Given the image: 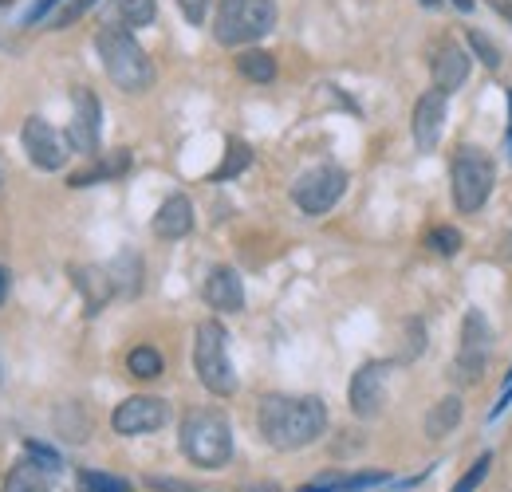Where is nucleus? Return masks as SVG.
Here are the masks:
<instances>
[{
    "label": "nucleus",
    "mask_w": 512,
    "mask_h": 492,
    "mask_svg": "<svg viewBox=\"0 0 512 492\" xmlns=\"http://www.w3.org/2000/svg\"><path fill=\"white\" fill-rule=\"evenodd\" d=\"M256 426L260 437L280 453L308 449L327 430V406L316 394H268L256 406Z\"/></svg>",
    "instance_id": "f257e3e1"
},
{
    "label": "nucleus",
    "mask_w": 512,
    "mask_h": 492,
    "mask_svg": "<svg viewBox=\"0 0 512 492\" xmlns=\"http://www.w3.org/2000/svg\"><path fill=\"white\" fill-rule=\"evenodd\" d=\"M95 48H99V60H103L107 75H111V83H115L119 91L142 95V91L154 87V63H150V56L138 48V40L130 36L127 28H119V24L99 28Z\"/></svg>",
    "instance_id": "f03ea898"
},
{
    "label": "nucleus",
    "mask_w": 512,
    "mask_h": 492,
    "mask_svg": "<svg viewBox=\"0 0 512 492\" xmlns=\"http://www.w3.org/2000/svg\"><path fill=\"white\" fill-rule=\"evenodd\" d=\"M178 441H182L186 461H193L197 469H225L233 461V430L221 410H209V406L190 410L182 418Z\"/></svg>",
    "instance_id": "7ed1b4c3"
},
{
    "label": "nucleus",
    "mask_w": 512,
    "mask_h": 492,
    "mask_svg": "<svg viewBox=\"0 0 512 492\" xmlns=\"http://www.w3.org/2000/svg\"><path fill=\"white\" fill-rule=\"evenodd\" d=\"M276 28V4L272 0H221L213 16V36L225 48H245L264 40Z\"/></svg>",
    "instance_id": "20e7f679"
},
{
    "label": "nucleus",
    "mask_w": 512,
    "mask_h": 492,
    "mask_svg": "<svg viewBox=\"0 0 512 492\" xmlns=\"http://www.w3.org/2000/svg\"><path fill=\"white\" fill-rule=\"evenodd\" d=\"M193 370L209 394L225 398L237 390V370L229 363V339H225V327L217 319H205L193 331Z\"/></svg>",
    "instance_id": "39448f33"
},
{
    "label": "nucleus",
    "mask_w": 512,
    "mask_h": 492,
    "mask_svg": "<svg viewBox=\"0 0 512 492\" xmlns=\"http://www.w3.org/2000/svg\"><path fill=\"white\" fill-rule=\"evenodd\" d=\"M493 178H497V166L493 158L481 150V146H461L453 154V166H449V185H453V205L461 213H477L489 193H493Z\"/></svg>",
    "instance_id": "423d86ee"
},
{
    "label": "nucleus",
    "mask_w": 512,
    "mask_h": 492,
    "mask_svg": "<svg viewBox=\"0 0 512 492\" xmlns=\"http://www.w3.org/2000/svg\"><path fill=\"white\" fill-rule=\"evenodd\" d=\"M343 193H347V170L343 166H316V170L300 174V182L292 185V201L308 217H323L327 209H335Z\"/></svg>",
    "instance_id": "0eeeda50"
},
{
    "label": "nucleus",
    "mask_w": 512,
    "mask_h": 492,
    "mask_svg": "<svg viewBox=\"0 0 512 492\" xmlns=\"http://www.w3.org/2000/svg\"><path fill=\"white\" fill-rule=\"evenodd\" d=\"M489 347H493V335H489V323L481 311H469L465 323H461V351H457V382L473 386L485 378L489 367Z\"/></svg>",
    "instance_id": "6e6552de"
},
{
    "label": "nucleus",
    "mask_w": 512,
    "mask_h": 492,
    "mask_svg": "<svg viewBox=\"0 0 512 492\" xmlns=\"http://www.w3.org/2000/svg\"><path fill=\"white\" fill-rule=\"evenodd\" d=\"M170 422V406L158 394H134L127 402H119V410L111 414V426L123 437H142V433L162 430Z\"/></svg>",
    "instance_id": "1a4fd4ad"
},
{
    "label": "nucleus",
    "mask_w": 512,
    "mask_h": 492,
    "mask_svg": "<svg viewBox=\"0 0 512 492\" xmlns=\"http://www.w3.org/2000/svg\"><path fill=\"white\" fill-rule=\"evenodd\" d=\"M20 142H24V150H28V158L40 166V170H64L67 162V138L56 130V126L48 123V119H40V115H32L28 123H24V134H20Z\"/></svg>",
    "instance_id": "9d476101"
},
{
    "label": "nucleus",
    "mask_w": 512,
    "mask_h": 492,
    "mask_svg": "<svg viewBox=\"0 0 512 492\" xmlns=\"http://www.w3.org/2000/svg\"><path fill=\"white\" fill-rule=\"evenodd\" d=\"M386 374H390V363H367V367L355 370L351 390H347V398H351V414H355V418L371 422V418H379V414H383Z\"/></svg>",
    "instance_id": "9b49d317"
},
{
    "label": "nucleus",
    "mask_w": 512,
    "mask_h": 492,
    "mask_svg": "<svg viewBox=\"0 0 512 492\" xmlns=\"http://www.w3.org/2000/svg\"><path fill=\"white\" fill-rule=\"evenodd\" d=\"M430 75H434V91H442V95L461 91L469 79V52L457 40H442L430 56Z\"/></svg>",
    "instance_id": "f8f14e48"
},
{
    "label": "nucleus",
    "mask_w": 512,
    "mask_h": 492,
    "mask_svg": "<svg viewBox=\"0 0 512 492\" xmlns=\"http://www.w3.org/2000/svg\"><path fill=\"white\" fill-rule=\"evenodd\" d=\"M99 99L91 91H75V115H71V126H67V146L79 150V154H95L99 150Z\"/></svg>",
    "instance_id": "ddd939ff"
},
{
    "label": "nucleus",
    "mask_w": 512,
    "mask_h": 492,
    "mask_svg": "<svg viewBox=\"0 0 512 492\" xmlns=\"http://www.w3.org/2000/svg\"><path fill=\"white\" fill-rule=\"evenodd\" d=\"M201 296H205V304L213 311H245V284H241V276L229 268V264H217V268H209V276H205V284H201Z\"/></svg>",
    "instance_id": "4468645a"
},
{
    "label": "nucleus",
    "mask_w": 512,
    "mask_h": 492,
    "mask_svg": "<svg viewBox=\"0 0 512 492\" xmlns=\"http://www.w3.org/2000/svg\"><path fill=\"white\" fill-rule=\"evenodd\" d=\"M442 130H446V95L426 91L414 103V142H418V150H434L442 142Z\"/></svg>",
    "instance_id": "2eb2a0df"
},
{
    "label": "nucleus",
    "mask_w": 512,
    "mask_h": 492,
    "mask_svg": "<svg viewBox=\"0 0 512 492\" xmlns=\"http://www.w3.org/2000/svg\"><path fill=\"white\" fill-rule=\"evenodd\" d=\"M193 233V205L186 193H170L162 209L154 213V237L162 241H182Z\"/></svg>",
    "instance_id": "dca6fc26"
},
{
    "label": "nucleus",
    "mask_w": 512,
    "mask_h": 492,
    "mask_svg": "<svg viewBox=\"0 0 512 492\" xmlns=\"http://www.w3.org/2000/svg\"><path fill=\"white\" fill-rule=\"evenodd\" d=\"M390 477L379 473V469H371V473H327L320 481H312V485H304L300 492H367L375 489V485H386Z\"/></svg>",
    "instance_id": "f3484780"
},
{
    "label": "nucleus",
    "mask_w": 512,
    "mask_h": 492,
    "mask_svg": "<svg viewBox=\"0 0 512 492\" xmlns=\"http://www.w3.org/2000/svg\"><path fill=\"white\" fill-rule=\"evenodd\" d=\"M71 280L83 288V300H87V311H91V315L115 296L111 276H107L103 268H71Z\"/></svg>",
    "instance_id": "a211bd4d"
},
{
    "label": "nucleus",
    "mask_w": 512,
    "mask_h": 492,
    "mask_svg": "<svg viewBox=\"0 0 512 492\" xmlns=\"http://www.w3.org/2000/svg\"><path fill=\"white\" fill-rule=\"evenodd\" d=\"M0 492H52L48 485V473L36 465V461H16L4 477V489Z\"/></svg>",
    "instance_id": "6ab92c4d"
},
{
    "label": "nucleus",
    "mask_w": 512,
    "mask_h": 492,
    "mask_svg": "<svg viewBox=\"0 0 512 492\" xmlns=\"http://www.w3.org/2000/svg\"><path fill=\"white\" fill-rule=\"evenodd\" d=\"M457 422H461V398H457V394H446V398L434 402V410L426 414V437L442 441L449 430H457Z\"/></svg>",
    "instance_id": "aec40b11"
},
{
    "label": "nucleus",
    "mask_w": 512,
    "mask_h": 492,
    "mask_svg": "<svg viewBox=\"0 0 512 492\" xmlns=\"http://www.w3.org/2000/svg\"><path fill=\"white\" fill-rule=\"evenodd\" d=\"M107 276H111V288H115L119 296H134V292L142 288V260H138L134 252H123V256L107 268Z\"/></svg>",
    "instance_id": "412c9836"
},
{
    "label": "nucleus",
    "mask_w": 512,
    "mask_h": 492,
    "mask_svg": "<svg viewBox=\"0 0 512 492\" xmlns=\"http://www.w3.org/2000/svg\"><path fill=\"white\" fill-rule=\"evenodd\" d=\"M249 166H253V150H249L241 138H229V146H225V162L213 170V182H229V178H241Z\"/></svg>",
    "instance_id": "4be33fe9"
},
{
    "label": "nucleus",
    "mask_w": 512,
    "mask_h": 492,
    "mask_svg": "<svg viewBox=\"0 0 512 492\" xmlns=\"http://www.w3.org/2000/svg\"><path fill=\"white\" fill-rule=\"evenodd\" d=\"M237 71L249 79V83H272L276 79V60L268 56V52H260V48H253V52H241L237 56Z\"/></svg>",
    "instance_id": "5701e85b"
},
{
    "label": "nucleus",
    "mask_w": 512,
    "mask_h": 492,
    "mask_svg": "<svg viewBox=\"0 0 512 492\" xmlns=\"http://www.w3.org/2000/svg\"><path fill=\"white\" fill-rule=\"evenodd\" d=\"M154 16H158V8H154V0H115V20H119V28H146V24H154Z\"/></svg>",
    "instance_id": "b1692460"
},
{
    "label": "nucleus",
    "mask_w": 512,
    "mask_h": 492,
    "mask_svg": "<svg viewBox=\"0 0 512 492\" xmlns=\"http://www.w3.org/2000/svg\"><path fill=\"white\" fill-rule=\"evenodd\" d=\"M162 355L154 351V347H134L127 355V370L134 374V378H142V382H150V378H158L162 374Z\"/></svg>",
    "instance_id": "393cba45"
},
{
    "label": "nucleus",
    "mask_w": 512,
    "mask_h": 492,
    "mask_svg": "<svg viewBox=\"0 0 512 492\" xmlns=\"http://www.w3.org/2000/svg\"><path fill=\"white\" fill-rule=\"evenodd\" d=\"M79 492H130V485L123 481V477L83 469V473H79Z\"/></svg>",
    "instance_id": "a878e982"
},
{
    "label": "nucleus",
    "mask_w": 512,
    "mask_h": 492,
    "mask_svg": "<svg viewBox=\"0 0 512 492\" xmlns=\"http://www.w3.org/2000/svg\"><path fill=\"white\" fill-rule=\"evenodd\" d=\"M489 461H493V457H489V453H481V457H477V461L465 469V477L453 485V492H477V485L489 477Z\"/></svg>",
    "instance_id": "bb28decb"
},
{
    "label": "nucleus",
    "mask_w": 512,
    "mask_h": 492,
    "mask_svg": "<svg viewBox=\"0 0 512 492\" xmlns=\"http://www.w3.org/2000/svg\"><path fill=\"white\" fill-rule=\"evenodd\" d=\"M426 241H430V248H434V252L453 256V252L461 248V233H457L453 225H438V229H430V237H426Z\"/></svg>",
    "instance_id": "cd10ccee"
},
{
    "label": "nucleus",
    "mask_w": 512,
    "mask_h": 492,
    "mask_svg": "<svg viewBox=\"0 0 512 492\" xmlns=\"http://www.w3.org/2000/svg\"><path fill=\"white\" fill-rule=\"evenodd\" d=\"M24 449H28V461H36L44 473H56V469H60V453H56V449H48V445H40V441H28Z\"/></svg>",
    "instance_id": "c85d7f7f"
},
{
    "label": "nucleus",
    "mask_w": 512,
    "mask_h": 492,
    "mask_svg": "<svg viewBox=\"0 0 512 492\" xmlns=\"http://www.w3.org/2000/svg\"><path fill=\"white\" fill-rule=\"evenodd\" d=\"M91 4H95V0H67L64 8L56 12V20H52V24H56V28H67V24H75V20H79V16H83Z\"/></svg>",
    "instance_id": "c756f323"
},
{
    "label": "nucleus",
    "mask_w": 512,
    "mask_h": 492,
    "mask_svg": "<svg viewBox=\"0 0 512 492\" xmlns=\"http://www.w3.org/2000/svg\"><path fill=\"white\" fill-rule=\"evenodd\" d=\"M469 44L477 48V56L485 60V67H497V63H501V52L489 44V36H481V32H469Z\"/></svg>",
    "instance_id": "7c9ffc66"
},
{
    "label": "nucleus",
    "mask_w": 512,
    "mask_h": 492,
    "mask_svg": "<svg viewBox=\"0 0 512 492\" xmlns=\"http://www.w3.org/2000/svg\"><path fill=\"white\" fill-rule=\"evenodd\" d=\"M178 4H182V12H186V20H190V24H201V20H205L209 0H178Z\"/></svg>",
    "instance_id": "2f4dec72"
},
{
    "label": "nucleus",
    "mask_w": 512,
    "mask_h": 492,
    "mask_svg": "<svg viewBox=\"0 0 512 492\" xmlns=\"http://www.w3.org/2000/svg\"><path fill=\"white\" fill-rule=\"evenodd\" d=\"M52 4H56V0H36V4H32V12L24 16V24H40V20L52 12Z\"/></svg>",
    "instance_id": "473e14b6"
},
{
    "label": "nucleus",
    "mask_w": 512,
    "mask_h": 492,
    "mask_svg": "<svg viewBox=\"0 0 512 492\" xmlns=\"http://www.w3.org/2000/svg\"><path fill=\"white\" fill-rule=\"evenodd\" d=\"M489 4H493V12H501V16L512 24V0H489Z\"/></svg>",
    "instance_id": "72a5a7b5"
},
{
    "label": "nucleus",
    "mask_w": 512,
    "mask_h": 492,
    "mask_svg": "<svg viewBox=\"0 0 512 492\" xmlns=\"http://www.w3.org/2000/svg\"><path fill=\"white\" fill-rule=\"evenodd\" d=\"M8 284H12V280H8V268L0 264V304H4V296H8Z\"/></svg>",
    "instance_id": "f704fd0d"
},
{
    "label": "nucleus",
    "mask_w": 512,
    "mask_h": 492,
    "mask_svg": "<svg viewBox=\"0 0 512 492\" xmlns=\"http://www.w3.org/2000/svg\"><path fill=\"white\" fill-rule=\"evenodd\" d=\"M241 492H280L276 485H249V489H241Z\"/></svg>",
    "instance_id": "c9c22d12"
},
{
    "label": "nucleus",
    "mask_w": 512,
    "mask_h": 492,
    "mask_svg": "<svg viewBox=\"0 0 512 492\" xmlns=\"http://www.w3.org/2000/svg\"><path fill=\"white\" fill-rule=\"evenodd\" d=\"M453 4H457L461 12H469V8H473V0H453Z\"/></svg>",
    "instance_id": "e433bc0d"
},
{
    "label": "nucleus",
    "mask_w": 512,
    "mask_h": 492,
    "mask_svg": "<svg viewBox=\"0 0 512 492\" xmlns=\"http://www.w3.org/2000/svg\"><path fill=\"white\" fill-rule=\"evenodd\" d=\"M509 111H512V95H509ZM509 146H512V130H509Z\"/></svg>",
    "instance_id": "4c0bfd02"
}]
</instances>
